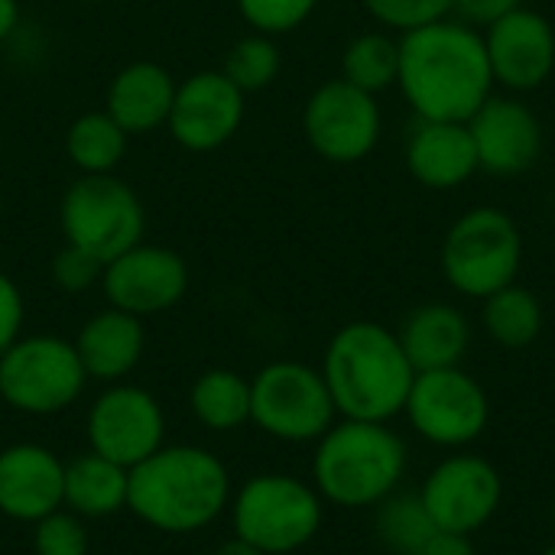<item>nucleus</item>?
<instances>
[{"label":"nucleus","instance_id":"obj_5","mask_svg":"<svg viewBox=\"0 0 555 555\" xmlns=\"http://www.w3.org/2000/svg\"><path fill=\"white\" fill-rule=\"evenodd\" d=\"M524 263V234L517 221L498 205H478L459 215L439 250L446 283L465 299H488L517 283Z\"/></svg>","mask_w":555,"mask_h":555},{"label":"nucleus","instance_id":"obj_8","mask_svg":"<svg viewBox=\"0 0 555 555\" xmlns=\"http://www.w3.org/2000/svg\"><path fill=\"white\" fill-rule=\"evenodd\" d=\"M403 416L423 442L459 452L488 433L491 400L481 380L462 364L420 371L413 377Z\"/></svg>","mask_w":555,"mask_h":555},{"label":"nucleus","instance_id":"obj_33","mask_svg":"<svg viewBox=\"0 0 555 555\" xmlns=\"http://www.w3.org/2000/svg\"><path fill=\"white\" fill-rule=\"evenodd\" d=\"M85 527L68 514H49L36 527V555H85Z\"/></svg>","mask_w":555,"mask_h":555},{"label":"nucleus","instance_id":"obj_35","mask_svg":"<svg viewBox=\"0 0 555 555\" xmlns=\"http://www.w3.org/2000/svg\"><path fill=\"white\" fill-rule=\"evenodd\" d=\"M517 7H524V0H452V16L465 26L488 29L494 20L507 16Z\"/></svg>","mask_w":555,"mask_h":555},{"label":"nucleus","instance_id":"obj_38","mask_svg":"<svg viewBox=\"0 0 555 555\" xmlns=\"http://www.w3.org/2000/svg\"><path fill=\"white\" fill-rule=\"evenodd\" d=\"M215 555H267V553L254 550V546H250V543H244V540H231V543H224V546H221Z\"/></svg>","mask_w":555,"mask_h":555},{"label":"nucleus","instance_id":"obj_20","mask_svg":"<svg viewBox=\"0 0 555 555\" xmlns=\"http://www.w3.org/2000/svg\"><path fill=\"white\" fill-rule=\"evenodd\" d=\"M176 78L166 65L137 59L114 72L104 91V111L127 130V137H146L169 120L176 98Z\"/></svg>","mask_w":555,"mask_h":555},{"label":"nucleus","instance_id":"obj_34","mask_svg":"<svg viewBox=\"0 0 555 555\" xmlns=\"http://www.w3.org/2000/svg\"><path fill=\"white\" fill-rule=\"evenodd\" d=\"M20 328H23V293L7 273H0V354L20 338Z\"/></svg>","mask_w":555,"mask_h":555},{"label":"nucleus","instance_id":"obj_12","mask_svg":"<svg viewBox=\"0 0 555 555\" xmlns=\"http://www.w3.org/2000/svg\"><path fill=\"white\" fill-rule=\"evenodd\" d=\"M420 501L446 533H481L504 504V478L494 462L468 449L442 459L423 481Z\"/></svg>","mask_w":555,"mask_h":555},{"label":"nucleus","instance_id":"obj_26","mask_svg":"<svg viewBox=\"0 0 555 555\" xmlns=\"http://www.w3.org/2000/svg\"><path fill=\"white\" fill-rule=\"evenodd\" d=\"M400 72V36L387 29L358 33L341 52V78L367 94H380L397 85Z\"/></svg>","mask_w":555,"mask_h":555},{"label":"nucleus","instance_id":"obj_37","mask_svg":"<svg viewBox=\"0 0 555 555\" xmlns=\"http://www.w3.org/2000/svg\"><path fill=\"white\" fill-rule=\"evenodd\" d=\"M20 20H23L20 0H0V42H7L20 29Z\"/></svg>","mask_w":555,"mask_h":555},{"label":"nucleus","instance_id":"obj_17","mask_svg":"<svg viewBox=\"0 0 555 555\" xmlns=\"http://www.w3.org/2000/svg\"><path fill=\"white\" fill-rule=\"evenodd\" d=\"M88 439L98 455L130 472L163 442L159 403L140 387H111L91 406Z\"/></svg>","mask_w":555,"mask_h":555},{"label":"nucleus","instance_id":"obj_22","mask_svg":"<svg viewBox=\"0 0 555 555\" xmlns=\"http://www.w3.org/2000/svg\"><path fill=\"white\" fill-rule=\"evenodd\" d=\"M72 345H75L78 361L88 377L120 380L124 374H130L140 364L146 335H143V322L137 315L111 306V309L91 315Z\"/></svg>","mask_w":555,"mask_h":555},{"label":"nucleus","instance_id":"obj_6","mask_svg":"<svg viewBox=\"0 0 555 555\" xmlns=\"http://www.w3.org/2000/svg\"><path fill=\"white\" fill-rule=\"evenodd\" d=\"M65 244L98 257L104 267L137 247L146 231V208L120 176H78L59 202Z\"/></svg>","mask_w":555,"mask_h":555},{"label":"nucleus","instance_id":"obj_25","mask_svg":"<svg viewBox=\"0 0 555 555\" xmlns=\"http://www.w3.org/2000/svg\"><path fill=\"white\" fill-rule=\"evenodd\" d=\"M127 481L130 472L91 452L65 465V504L85 517H104L127 507Z\"/></svg>","mask_w":555,"mask_h":555},{"label":"nucleus","instance_id":"obj_10","mask_svg":"<svg viewBox=\"0 0 555 555\" xmlns=\"http://www.w3.org/2000/svg\"><path fill=\"white\" fill-rule=\"evenodd\" d=\"M88 374L72 341L59 335L16 338L0 354V397L23 413H59L81 393Z\"/></svg>","mask_w":555,"mask_h":555},{"label":"nucleus","instance_id":"obj_16","mask_svg":"<svg viewBox=\"0 0 555 555\" xmlns=\"http://www.w3.org/2000/svg\"><path fill=\"white\" fill-rule=\"evenodd\" d=\"M478 169L514 179L537 166L543 153V120L520 94H491L468 120Z\"/></svg>","mask_w":555,"mask_h":555},{"label":"nucleus","instance_id":"obj_14","mask_svg":"<svg viewBox=\"0 0 555 555\" xmlns=\"http://www.w3.org/2000/svg\"><path fill=\"white\" fill-rule=\"evenodd\" d=\"M494 88L507 94H527L543 88L555 72V26L530 7H517L507 16L481 29Z\"/></svg>","mask_w":555,"mask_h":555},{"label":"nucleus","instance_id":"obj_13","mask_svg":"<svg viewBox=\"0 0 555 555\" xmlns=\"http://www.w3.org/2000/svg\"><path fill=\"white\" fill-rule=\"evenodd\" d=\"M244 114L247 94L221 68H202L176 85L166 133L189 153H211L237 137Z\"/></svg>","mask_w":555,"mask_h":555},{"label":"nucleus","instance_id":"obj_15","mask_svg":"<svg viewBox=\"0 0 555 555\" xmlns=\"http://www.w3.org/2000/svg\"><path fill=\"white\" fill-rule=\"evenodd\" d=\"M101 286L114 309L146 319L182 302L189 289V267L172 247L140 241L104 267Z\"/></svg>","mask_w":555,"mask_h":555},{"label":"nucleus","instance_id":"obj_36","mask_svg":"<svg viewBox=\"0 0 555 555\" xmlns=\"http://www.w3.org/2000/svg\"><path fill=\"white\" fill-rule=\"evenodd\" d=\"M420 555H478V550H475L472 537L439 530V533H436V537L420 550Z\"/></svg>","mask_w":555,"mask_h":555},{"label":"nucleus","instance_id":"obj_29","mask_svg":"<svg viewBox=\"0 0 555 555\" xmlns=\"http://www.w3.org/2000/svg\"><path fill=\"white\" fill-rule=\"evenodd\" d=\"M280 68H283V52L276 46L273 36H263V33H247L241 36L228 55H224V65L221 72L244 91H263L270 88L276 78H280Z\"/></svg>","mask_w":555,"mask_h":555},{"label":"nucleus","instance_id":"obj_27","mask_svg":"<svg viewBox=\"0 0 555 555\" xmlns=\"http://www.w3.org/2000/svg\"><path fill=\"white\" fill-rule=\"evenodd\" d=\"M374 533L387 553L420 555V550L439 533V527L433 524L429 511L423 507L420 491H413V494L393 491L387 501L377 504Z\"/></svg>","mask_w":555,"mask_h":555},{"label":"nucleus","instance_id":"obj_39","mask_svg":"<svg viewBox=\"0 0 555 555\" xmlns=\"http://www.w3.org/2000/svg\"><path fill=\"white\" fill-rule=\"evenodd\" d=\"M78 3H88V7H98V3H111V0H78Z\"/></svg>","mask_w":555,"mask_h":555},{"label":"nucleus","instance_id":"obj_40","mask_svg":"<svg viewBox=\"0 0 555 555\" xmlns=\"http://www.w3.org/2000/svg\"><path fill=\"white\" fill-rule=\"evenodd\" d=\"M550 517H553V530H555V498H553V507H550Z\"/></svg>","mask_w":555,"mask_h":555},{"label":"nucleus","instance_id":"obj_24","mask_svg":"<svg viewBox=\"0 0 555 555\" xmlns=\"http://www.w3.org/2000/svg\"><path fill=\"white\" fill-rule=\"evenodd\" d=\"M127 130L101 107L78 114L65 130V156L78 176H111L127 156Z\"/></svg>","mask_w":555,"mask_h":555},{"label":"nucleus","instance_id":"obj_19","mask_svg":"<svg viewBox=\"0 0 555 555\" xmlns=\"http://www.w3.org/2000/svg\"><path fill=\"white\" fill-rule=\"evenodd\" d=\"M65 465L39 446H13L0 455V514L42 520L65 501Z\"/></svg>","mask_w":555,"mask_h":555},{"label":"nucleus","instance_id":"obj_23","mask_svg":"<svg viewBox=\"0 0 555 555\" xmlns=\"http://www.w3.org/2000/svg\"><path fill=\"white\" fill-rule=\"evenodd\" d=\"M546 315L533 289L511 283L481 299V328L504 351H524L543 335Z\"/></svg>","mask_w":555,"mask_h":555},{"label":"nucleus","instance_id":"obj_28","mask_svg":"<svg viewBox=\"0 0 555 555\" xmlns=\"http://www.w3.org/2000/svg\"><path fill=\"white\" fill-rule=\"evenodd\" d=\"M192 410L208 429H237L250 420V384L224 367L205 371L192 387Z\"/></svg>","mask_w":555,"mask_h":555},{"label":"nucleus","instance_id":"obj_11","mask_svg":"<svg viewBox=\"0 0 555 555\" xmlns=\"http://www.w3.org/2000/svg\"><path fill=\"white\" fill-rule=\"evenodd\" d=\"M299 127L319 159L351 166L377 150L384 117L377 94H367L345 78H332L306 98Z\"/></svg>","mask_w":555,"mask_h":555},{"label":"nucleus","instance_id":"obj_2","mask_svg":"<svg viewBox=\"0 0 555 555\" xmlns=\"http://www.w3.org/2000/svg\"><path fill=\"white\" fill-rule=\"evenodd\" d=\"M319 371L338 416L364 423L400 416L416 377L397 332L367 319L348 322L332 335Z\"/></svg>","mask_w":555,"mask_h":555},{"label":"nucleus","instance_id":"obj_41","mask_svg":"<svg viewBox=\"0 0 555 555\" xmlns=\"http://www.w3.org/2000/svg\"><path fill=\"white\" fill-rule=\"evenodd\" d=\"M543 555H555V543L553 546H546V550H543Z\"/></svg>","mask_w":555,"mask_h":555},{"label":"nucleus","instance_id":"obj_4","mask_svg":"<svg viewBox=\"0 0 555 555\" xmlns=\"http://www.w3.org/2000/svg\"><path fill=\"white\" fill-rule=\"evenodd\" d=\"M410 468V449L390 423L341 420L335 423L315 449L312 478L315 491L348 511L377 507L393 491H400Z\"/></svg>","mask_w":555,"mask_h":555},{"label":"nucleus","instance_id":"obj_1","mask_svg":"<svg viewBox=\"0 0 555 555\" xmlns=\"http://www.w3.org/2000/svg\"><path fill=\"white\" fill-rule=\"evenodd\" d=\"M397 88L420 120L465 124L494 94L481 29L446 16L403 33Z\"/></svg>","mask_w":555,"mask_h":555},{"label":"nucleus","instance_id":"obj_9","mask_svg":"<svg viewBox=\"0 0 555 555\" xmlns=\"http://www.w3.org/2000/svg\"><path fill=\"white\" fill-rule=\"evenodd\" d=\"M335 403L322 371L273 361L250 380V420L283 442H319L335 426Z\"/></svg>","mask_w":555,"mask_h":555},{"label":"nucleus","instance_id":"obj_3","mask_svg":"<svg viewBox=\"0 0 555 555\" xmlns=\"http://www.w3.org/2000/svg\"><path fill=\"white\" fill-rule=\"evenodd\" d=\"M231 494L224 465L192 446L156 449L130 468L127 507L156 530L192 533L211 524Z\"/></svg>","mask_w":555,"mask_h":555},{"label":"nucleus","instance_id":"obj_31","mask_svg":"<svg viewBox=\"0 0 555 555\" xmlns=\"http://www.w3.org/2000/svg\"><path fill=\"white\" fill-rule=\"evenodd\" d=\"M367 16L387 33H410L452 16V0H361Z\"/></svg>","mask_w":555,"mask_h":555},{"label":"nucleus","instance_id":"obj_18","mask_svg":"<svg viewBox=\"0 0 555 555\" xmlns=\"http://www.w3.org/2000/svg\"><path fill=\"white\" fill-rule=\"evenodd\" d=\"M403 159L406 172L429 192H452L481 172L472 130L462 120H420Z\"/></svg>","mask_w":555,"mask_h":555},{"label":"nucleus","instance_id":"obj_21","mask_svg":"<svg viewBox=\"0 0 555 555\" xmlns=\"http://www.w3.org/2000/svg\"><path fill=\"white\" fill-rule=\"evenodd\" d=\"M397 338L416 374L459 367L472 348V322L452 302H423L403 319Z\"/></svg>","mask_w":555,"mask_h":555},{"label":"nucleus","instance_id":"obj_7","mask_svg":"<svg viewBox=\"0 0 555 555\" xmlns=\"http://www.w3.org/2000/svg\"><path fill=\"white\" fill-rule=\"evenodd\" d=\"M322 527V494L293 475L250 478L234 501L237 540L267 555H286L312 543Z\"/></svg>","mask_w":555,"mask_h":555},{"label":"nucleus","instance_id":"obj_32","mask_svg":"<svg viewBox=\"0 0 555 555\" xmlns=\"http://www.w3.org/2000/svg\"><path fill=\"white\" fill-rule=\"evenodd\" d=\"M101 276H104V263L72 244H65L52 257V280L62 293H85V289L98 286Z\"/></svg>","mask_w":555,"mask_h":555},{"label":"nucleus","instance_id":"obj_30","mask_svg":"<svg viewBox=\"0 0 555 555\" xmlns=\"http://www.w3.org/2000/svg\"><path fill=\"white\" fill-rule=\"evenodd\" d=\"M241 20L250 26V33H263V36H286L293 29H299L322 0H234Z\"/></svg>","mask_w":555,"mask_h":555}]
</instances>
